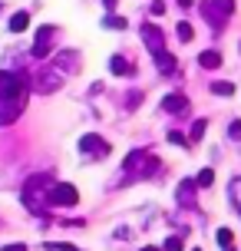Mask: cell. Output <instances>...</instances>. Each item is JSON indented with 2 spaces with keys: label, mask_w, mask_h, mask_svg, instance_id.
<instances>
[{
  "label": "cell",
  "mask_w": 241,
  "mask_h": 251,
  "mask_svg": "<svg viewBox=\"0 0 241 251\" xmlns=\"http://www.w3.org/2000/svg\"><path fill=\"white\" fill-rule=\"evenodd\" d=\"M53 185V176H47V172H40V176H30L24 182V205L30 208V212L43 215V208H47V192H50Z\"/></svg>",
  "instance_id": "1"
},
{
  "label": "cell",
  "mask_w": 241,
  "mask_h": 251,
  "mask_svg": "<svg viewBox=\"0 0 241 251\" xmlns=\"http://www.w3.org/2000/svg\"><path fill=\"white\" fill-rule=\"evenodd\" d=\"M26 76L24 73H10V70H0V102H17L26 106Z\"/></svg>",
  "instance_id": "2"
},
{
  "label": "cell",
  "mask_w": 241,
  "mask_h": 251,
  "mask_svg": "<svg viewBox=\"0 0 241 251\" xmlns=\"http://www.w3.org/2000/svg\"><path fill=\"white\" fill-rule=\"evenodd\" d=\"M122 169H126V176L129 178H145V176H152L155 169H159V159L155 155H149V152H129L126 155V162H122Z\"/></svg>",
  "instance_id": "3"
},
{
  "label": "cell",
  "mask_w": 241,
  "mask_h": 251,
  "mask_svg": "<svg viewBox=\"0 0 241 251\" xmlns=\"http://www.w3.org/2000/svg\"><path fill=\"white\" fill-rule=\"evenodd\" d=\"M76 201H79V192L70 182H53L50 192H47V205H56V208H70Z\"/></svg>",
  "instance_id": "4"
},
{
  "label": "cell",
  "mask_w": 241,
  "mask_h": 251,
  "mask_svg": "<svg viewBox=\"0 0 241 251\" xmlns=\"http://www.w3.org/2000/svg\"><path fill=\"white\" fill-rule=\"evenodd\" d=\"M79 152L89 155V159H106V155H109V142L102 136H96V132H89V136L79 139Z\"/></svg>",
  "instance_id": "5"
},
{
  "label": "cell",
  "mask_w": 241,
  "mask_h": 251,
  "mask_svg": "<svg viewBox=\"0 0 241 251\" xmlns=\"http://www.w3.org/2000/svg\"><path fill=\"white\" fill-rule=\"evenodd\" d=\"M53 40H56V26L47 24V26L37 30V40H33V56H37V60H47V56H50Z\"/></svg>",
  "instance_id": "6"
},
{
  "label": "cell",
  "mask_w": 241,
  "mask_h": 251,
  "mask_svg": "<svg viewBox=\"0 0 241 251\" xmlns=\"http://www.w3.org/2000/svg\"><path fill=\"white\" fill-rule=\"evenodd\" d=\"M142 43H145V50L155 56V53L165 50V33L155 24H142Z\"/></svg>",
  "instance_id": "7"
},
{
  "label": "cell",
  "mask_w": 241,
  "mask_h": 251,
  "mask_svg": "<svg viewBox=\"0 0 241 251\" xmlns=\"http://www.w3.org/2000/svg\"><path fill=\"white\" fill-rule=\"evenodd\" d=\"M195 178H185L182 185H178V192H175V201L182 205V208H195Z\"/></svg>",
  "instance_id": "8"
},
{
  "label": "cell",
  "mask_w": 241,
  "mask_h": 251,
  "mask_svg": "<svg viewBox=\"0 0 241 251\" xmlns=\"http://www.w3.org/2000/svg\"><path fill=\"white\" fill-rule=\"evenodd\" d=\"M162 109H165V113H172V116H182L185 109H189V100H185L182 93H169V96L162 100Z\"/></svg>",
  "instance_id": "9"
},
{
  "label": "cell",
  "mask_w": 241,
  "mask_h": 251,
  "mask_svg": "<svg viewBox=\"0 0 241 251\" xmlns=\"http://www.w3.org/2000/svg\"><path fill=\"white\" fill-rule=\"evenodd\" d=\"M37 89H40V93H53V89H60V73H53V70L37 73Z\"/></svg>",
  "instance_id": "10"
},
{
  "label": "cell",
  "mask_w": 241,
  "mask_h": 251,
  "mask_svg": "<svg viewBox=\"0 0 241 251\" xmlns=\"http://www.w3.org/2000/svg\"><path fill=\"white\" fill-rule=\"evenodd\" d=\"M56 66H60V70H66V73H76V70H79V53L63 50L60 56H56Z\"/></svg>",
  "instance_id": "11"
},
{
  "label": "cell",
  "mask_w": 241,
  "mask_h": 251,
  "mask_svg": "<svg viewBox=\"0 0 241 251\" xmlns=\"http://www.w3.org/2000/svg\"><path fill=\"white\" fill-rule=\"evenodd\" d=\"M202 17H205V20H208L212 26H215V33H221V24L228 20V17H221V13H218L212 3H202Z\"/></svg>",
  "instance_id": "12"
},
{
  "label": "cell",
  "mask_w": 241,
  "mask_h": 251,
  "mask_svg": "<svg viewBox=\"0 0 241 251\" xmlns=\"http://www.w3.org/2000/svg\"><path fill=\"white\" fill-rule=\"evenodd\" d=\"M26 26H30V13L20 10V13H13L10 17V33H24Z\"/></svg>",
  "instance_id": "13"
},
{
  "label": "cell",
  "mask_w": 241,
  "mask_h": 251,
  "mask_svg": "<svg viewBox=\"0 0 241 251\" xmlns=\"http://www.w3.org/2000/svg\"><path fill=\"white\" fill-rule=\"evenodd\" d=\"M215 241H218V248H221V251H235V248H231V245H235L231 228H218V231H215Z\"/></svg>",
  "instance_id": "14"
},
{
  "label": "cell",
  "mask_w": 241,
  "mask_h": 251,
  "mask_svg": "<svg viewBox=\"0 0 241 251\" xmlns=\"http://www.w3.org/2000/svg\"><path fill=\"white\" fill-rule=\"evenodd\" d=\"M198 63H202L205 70H215V66H221V53L218 50H205L202 56H198Z\"/></svg>",
  "instance_id": "15"
},
{
  "label": "cell",
  "mask_w": 241,
  "mask_h": 251,
  "mask_svg": "<svg viewBox=\"0 0 241 251\" xmlns=\"http://www.w3.org/2000/svg\"><path fill=\"white\" fill-rule=\"evenodd\" d=\"M155 66H159V73H172L175 70V56H169V53H155Z\"/></svg>",
  "instance_id": "16"
},
{
  "label": "cell",
  "mask_w": 241,
  "mask_h": 251,
  "mask_svg": "<svg viewBox=\"0 0 241 251\" xmlns=\"http://www.w3.org/2000/svg\"><path fill=\"white\" fill-rule=\"evenodd\" d=\"M109 70H113L116 76H126V73H132V66L126 63V56H113V60H109Z\"/></svg>",
  "instance_id": "17"
},
{
  "label": "cell",
  "mask_w": 241,
  "mask_h": 251,
  "mask_svg": "<svg viewBox=\"0 0 241 251\" xmlns=\"http://www.w3.org/2000/svg\"><path fill=\"white\" fill-rule=\"evenodd\" d=\"M102 26H106V30H126V17L109 13V17H102Z\"/></svg>",
  "instance_id": "18"
},
{
  "label": "cell",
  "mask_w": 241,
  "mask_h": 251,
  "mask_svg": "<svg viewBox=\"0 0 241 251\" xmlns=\"http://www.w3.org/2000/svg\"><path fill=\"white\" fill-rule=\"evenodd\" d=\"M212 93H215V96H231L235 86H231L228 79H215V83H212Z\"/></svg>",
  "instance_id": "19"
},
{
  "label": "cell",
  "mask_w": 241,
  "mask_h": 251,
  "mask_svg": "<svg viewBox=\"0 0 241 251\" xmlns=\"http://www.w3.org/2000/svg\"><path fill=\"white\" fill-rule=\"evenodd\" d=\"M212 7H215L221 17H231V13H235V0H212Z\"/></svg>",
  "instance_id": "20"
},
{
  "label": "cell",
  "mask_w": 241,
  "mask_h": 251,
  "mask_svg": "<svg viewBox=\"0 0 241 251\" xmlns=\"http://www.w3.org/2000/svg\"><path fill=\"white\" fill-rule=\"evenodd\" d=\"M175 33H178V40H182V43H189V40L195 37V26H192V24H185V20H182V24L175 26Z\"/></svg>",
  "instance_id": "21"
},
{
  "label": "cell",
  "mask_w": 241,
  "mask_h": 251,
  "mask_svg": "<svg viewBox=\"0 0 241 251\" xmlns=\"http://www.w3.org/2000/svg\"><path fill=\"white\" fill-rule=\"evenodd\" d=\"M205 129H208V123H205V119H195V123H192V142H202Z\"/></svg>",
  "instance_id": "22"
},
{
  "label": "cell",
  "mask_w": 241,
  "mask_h": 251,
  "mask_svg": "<svg viewBox=\"0 0 241 251\" xmlns=\"http://www.w3.org/2000/svg\"><path fill=\"white\" fill-rule=\"evenodd\" d=\"M212 182H215V172H212V169H202L198 178H195V185H198V188H208Z\"/></svg>",
  "instance_id": "23"
},
{
  "label": "cell",
  "mask_w": 241,
  "mask_h": 251,
  "mask_svg": "<svg viewBox=\"0 0 241 251\" xmlns=\"http://www.w3.org/2000/svg\"><path fill=\"white\" fill-rule=\"evenodd\" d=\"M228 195H231V201H235V208H238V212H241V178H235V182H231Z\"/></svg>",
  "instance_id": "24"
},
{
  "label": "cell",
  "mask_w": 241,
  "mask_h": 251,
  "mask_svg": "<svg viewBox=\"0 0 241 251\" xmlns=\"http://www.w3.org/2000/svg\"><path fill=\"white\" fill-rule=\"evenodd\" d=\"M169 142H172V146H182V149H189V139L182 136L178 129H172V132H169Z\"/></svg>",
  "instance_id": "25"
},
{
  "label": "cell",
  "mask_w": 241,
  "mask_h": 251,
  "mask_svg": "<svg viewBox=\"0 0 241 251\" xmlns=\"http://www.w3.org/2000/svg\"><path fill=\"white\" fill-rule=\"evenodd\" d=\"M47 251H76V248L66 245V241H47Z\"/></svg>",
  "instance_id": "26"
},
{
  "label": "cell",
  "mask_w": 241,
  "mask_h": 251,
  "mask_svg": "<svg viewBox=\"0 0 241 251\" xmlns=\"http://www.w3.org/2000/svg\"><path fill=\"white\" fill-rule=\"evenodd\" d=\"M228 136L235 139V142H241V119H231V126H228Z\"/></svg>",
  "instance_id": "27"
},
{
  "label": "cell",
  "mask_w": 241,
  "mask_h": 251,
  "mask_svg": "<svg viewBox=\"0 0 241 251\" xmlns=\"http://www.w3.org/2000/svg\"><path fill=\"white\" fill-rule=\"evenodd\" d=\"M149 13H152V17H162V13H165V3H162V0L149 3Z\"/></svg>",
  "instance_id": "28"
},
{
  "label": "cell",
  "mask_w": 241,
  "mask_h": 251,
  "mask_svg": "<svg viewBox=\"0 0 241 251\" xmlns=\"http://www.w3.org/2000/svg\"><path fill=\"white\" fill-rule=\"evenodd\" d=\"M165 251H182V238H169L165 241Z\"/></svg>",
  "instance_id": "29"
},
{
  "label": "cell",
  "mask_w": 241,
  "mask_h": 251,
  "mask_svg": "<svg viewBox=\"0 0 241 251\" xmlns=\"http://www.w3.org/2000/svg\"><path fill=\"white\" fill-rule=\"evenodd\" d=\"M0 251H26V245H3Z\"/></svg>",
  "instance_id": "30"
},
{
  "label": "cell",
  "mask_w": 241,
  "mask_h": 251,
  "mask_svg": "<svg viewBox=\"0 0 241 251\" xmlns=\"http://www.w3.org/2000/svg\"><path fill=\"white\" fill-rule=\"evenodd\" d=\"M106 3V10H116V0H102Z\"/></svg>",
  "instance_id": "31"
},
{
  "label": "cell",
  "mask_w": 241,
  "mask_h": 251,
  "mask_svg": "<svg viewBox=\"0 0 241 251\" xmlns=\"http://www.w3.org/2000/svg\"><path fill=\"white\" fill-rule=\"evenodd\" d=\"M178 7H185V10H189V7H192V0H178Z\"/></svg>",
  "instance_id": "32"
},
{
  "label": "cell",
  "mask_w": 241,
  "mask_h": 251,
  "mask_svg": "<svg viewBox=\"0 0 241 251\" xmlns=\"http://www.w3.org/2000/svg\"><path fill=\"white\" fill-rule=\"evenodd\" d=\"M139 251H159V248H152V245H145V248H139Z\"/></svg>",
  "instance_id": "33"
},
{
  "label": "cell",
  "mask_w": 241,
  "mask_h": 251,
  "mask_svg": "<svg viewBox=\"0 0 241 251\" xmlns=\"http://www.w3.org/2000/svg\"><path fill=\"white\" fill-rule=\"evenodd\" d=\"M192 251H198V248H192Z\"/></svg>",
  "instance_id": "34"
}]
</instances>
